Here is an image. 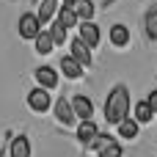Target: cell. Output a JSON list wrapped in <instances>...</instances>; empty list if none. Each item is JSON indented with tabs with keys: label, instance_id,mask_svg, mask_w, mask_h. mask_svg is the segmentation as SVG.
Wrapping results in <instances>:
<instances>
[{
	"label": "cell",
	"instance_id": "cell-1",
	"mask_svg": "<svg viewBox=\"0 0 157 157\" xmlns=\"http://www.w3.org/2000/svg\"><path fill=\"white\" fill-rule=\"evenodd\" d=\"M102 113H105V121L110 127H119L121 121H127L130 119V88L121 86V83L113 86L110 94H108V99H105Z\"/></svg>",
	"mask_w": 157,
	"mask_h": 157
},
{
	"label": "cell",
	"instance_id": "cell-2",
	"mask_svg": "<svg viewBox=\"0 0 157 157\" xmlns=\"http://www.w3.org/2000/svg\"><path fill=\"white\" fill-rule=\"evenodd\" d=\"M17 30H19V39L36 41L39 33L44 30V25L39 22V14H36V11H25V14L19 17V22H17Z\"/></svg>",
	"mask_w": 157,
	"mask_h": 157
},
{
	"label": "cell",
	"instance_id": "cell-3",
	"mask_svg": "<svg viewBox=\"0 0 157 157\" xmlns=\"http://www.w3.org/2000/svg\"><path fill=\"white\" fill-rule=\"evenodd\" d=\"M28 108H30L33 113H47L50 108H55V102H52V97H50L47 88L36 86V88L28 94Z\"/></svg>",
	"mask_w": 157,
	"mask_h": 157
},
{
	"label": "cell",
	"instance_id": "cell-4",
	"mask_svg": "<svg viewBox=\"0 0 157 157\" xmlns=\"http://www.w3.org/2000/svg\"><path fill=\"white\" fill-rule=\"evenodd\" d=\"M55 119L63 124V127H77L80 124V119H77V113H75V108H72V99H55Z\"/></svg>",
	"mask_w": 157,
	"mask_h": 157
},
{
	"label": "cell",
	"instance_id": "cell-5",
	"mask_svg": "<svg viewBox=\"0 0 157 157\" xmlns=\"http://www.w3.org/2000/svg\"><path fill=\"white\" fill-rule=\"evenodd\" d=\"M58 69H61V75H63L66 80H80V77H83V72H86V66H83L75 55H61Z\"/></svg>",
	"mask_w": 157,
	"mask_h": 157
},
{
	"label": "cell",
	"instance_id": "cell-6",
	"mask_svg": "<svg viewBox=\"0 0 157 157\" xmlns=\"http://www.w3.org/2000/svg\"><path fill=\"white\" fill-rule=\"evenodd\" d=\"M69 55H75L86 69H91V63H94V55H91V47L77 36V39H72V44H69Z\"/></svg>",
	"mask_w": 157,
	"mask_h": 157
},
{
	"label": "cell",
	"instance_id": "cell-7",
	"mask_svg": "<svg viewBox=\"0 0 157 157\" xmlns=\"http://www.w3.org/2000/svg\"><path fill=\"white\" fill-rule=\"evenodd\" d=\"M108 39H110V44H113L116 50H124V47H130V28L121 25V22H116V25H110Z\"/></svg>",
	"mask_w": 157,
	"mask_h": 157
},
{
	"label": "cell",
	"instance_id": "cell-8",
	"mask_svg": "<svg viewBox=\"0 0 157 157\" xmlns=\"http://www.w3.org/2000/svg\"><path fill=\"white\" fill-rule=\"evenodd\" d=\"M72 108H75V113H77L80 121H91V119H94V102H91L86 94L72 97Z\"/></svg>",
	"mask_w": 157,
	"mask_h": 157
},
{
	"label": "cell",
	"instance_id": "cell-9",
	"mask_svg": "<svg viewBox=\"0 0 157 157\" xmlns=\"http://www.w3.org/2000/svg\"><path fill=\"white\" fill-rule=\"evenodd\" d=\"M77 33H80V39H83L91 50H94V47H99V41H102V33H99V28H97L94 22H80Z\"/></svg>",
	"mask_w": 157,
	"mask_h": 157
},
{
	"label": "cell",
	"instance_id": "cell-10",
	"mask_svg": "<svg viewBox=\"0 0 157 157\" xmlns=\"http://www.w3.org/2000/svg\"><path fill=\"white\" fill-rule=\"evenodd\" d=\"M58 11H61V0H41L36 14H39V22H41V25H47V22L58 19Z\"/></svg>",
	"mask_w": 157,
	"mask_h": 157
},
{
	"label": "cell",
	"instance_id": "cell-11",
	"mask_svg": "<svg viewBox=\"0 0 157 157\" xmlns=\"http://www.w3.org/2000/svg\"><path fill=\"white\" fill-rule=\"evenodd\" d=\"M33 77H36V83L41 86V88H55L58 86V72L52 69V66H39L36 72H33Z\"/></svg>",
	"mask_w": 157,
	"mask_h": 157
},
{
	"label": "cell",
	"instance_id": "cell-12",
	"mask_svg": "<svg viewBox=\"0 0 157 157\" xmlns=\"http://www.w3.org/2000/svg\"><path fill=\"white\" fill-rule=\"evenodd\" d=\"M8 157H30V138L28 135H14L8 144Z\"/></svg>",
	"mask_w": 157,
	"mask_h": 157
},
{
	"label": "cell",
	"instance_id": "cell-13",
	"mask_svg": "<svg viewBox=\"0 0 157 157\" xmlns=\"http://www.w3.org/2000/svg\"><path fill=\"white\" fill-rule=\"evenodd\" d=\"M58 22H61L66 30H72V28H80V17H77L75 6H63V3H61V11H58Z\"/></svg>",
	"mask_w": 157,
	"mask_h": 157
},
{
	"label": "cell",
	"instance_id": "cell-14",
	"mask_svg": "<svg viewBox=\"0 0 157 157\" xmlns=\"http://www.w3.org/2000/svg\"><path fill=\"white\" fill-rule=\"evenodd\" d=\"M97 135H99V130H97V124H94V121H80V124H77V141H80V144H86V146H88Z\"/></svg>",
	"mask_w": 157,
	"mask_h": 157
},
{
	"label": "cell",
	"instance_id": "cell-15",
	"mask_svg": "<svg viewBox=\"0 0 157 157\" xmlns=\"http://www.w3.org/2000/svg\"><path fill=\"white\" fill-rule=\"evenodd\" d=\"M155 116H157V113L152 110V105H149L146 99L135 102V116H132V119H135L138 124H152V119H155Z\"/></svg>",
	"mask_w": 157,
	"mask_h": 157
},
{
	"label": "cell",
	"instance_id": "cell-16",
	"mask_svg": "<svg viewBox=\"0 0 157 157\" xmlns=\"http://www.w3.org/2000/svg\"><path fill=\"white\" fill-rule=\"evenodd\" d=\"M144 30H146L149 41L157 44V6H152V8L146 11V17H144Z\"/></svg>",
	"mask_w": 157,
	"mask_h": 157
},
{
	"label": "cell",
	"instance_id": "cell-17",
	"mask_svg": "<svg viewBox=\"0 0 157 157\" xmlns=\"http://www.w3.org/2000/svg\"><path fill=\"white\" fill-rule=\"evenodd\" d=\"M33 47H36V52H39V55H50V52L55 50L52 33H50V30H41V33H39V39L33 41Z\"/></svg>",
	"mask_w": 157,
	"mask_h": 157
},
{
	"label": "cell",
	"instance_id": "cell-18",
	"mask_svg": "<svg viewBox=\"0 0 157 157\" xmlns=\"http://www.w3.org/2000/svg\"><path fill=\"white\" fill-rule=\"evenodd\" d=\"M138 132H141V124L135 119H127V121L119 124V138H124V141H135Z\"/></svg>",
	"mask_w": 157,
	"mask_h": 157
},
{
	"label": "cell",
	"instance_id": "cell-19",
	"mask_svg": "<svg viewBox=\"0 0 157 157\" xmlns=\"http://www.w3.org/2000/svg\"><path fill=\"white\" fill-rule=\"evenodd\" d=\"M75 11H77L80 22H94L97 8H94V3H91V0H77V3H75Z\"/></svg>",
	"mask_w": 157,
	"mask_h": 157
},
{
	"label": "cell",
	"instance_id": "cell-20",
	"mask_svg": "<svg viewBox=\"0 0 157 157\" xmlns=\"http://www.w3.org/2000/svg\"><path fill=\"white\" fill-rule=\"evenodd\" d=\"M113 141H116L113 135H105V132H99V135H97V138H94V141H91L86 149H91V152H97V155H99V152H102V149H108Z\"/></svg>",
	"mask_w": 157,
	"mask_h": 157
},
{
	"label": "cell",
	"instance_id": "cell-21",
	"mask_svg": "<svg viewBox=\"0 0 157 157\" xmlns=\"http://www.w3.org/2000/svg\"><path fill=\"white\" fill-rule=\"evenodd\" d=\"M50 33H52V41H55V47H63V41H66V28L55 19L52 22V28H50Z\"/></svg>",
	"mask_w": 157,
	"mask_h": 157
},
{
	"label": "cell",
	"instance_id": "cell-22",
	"mask_svg": "<svg viewBox=\"0 0 157 157\" xmlns=\"http://www.w3.org/2000/svg\"><path fill=\"white\" fill-rule=\"evenodd\" d=\"M99 157H124V146L113 141L108 149H102V152H99Z\"/></svg>",
	"mask_w": 157,
	"mask_h": 157
},
{
	"label": "cell",
	"instance_id": "cell-23",
	"mask_svg": "<svg viewBox=\"0 0 157 157\" xmlns=\"http://www.w3.org/2000/svg\"><path fill=\"white\" fill-rule=\"evenodd\" d=\"M146 102L152 105V110L157 113V88H155V91H149V97H146Z\"/></svg>",
	"mask_w": 157,
	"mask_h": 157
},
{
	"label": "cell",
	"instance_id": "cell-24",
	"mask_svg": "<svg viewBox=\"0 0 157 157\" xmlns=\"http://www.w3.org/2000/svg\"><path fill=\"white\" fill-rule=\"evenodd\" d=\"M6 155H8V149H0V157H6Z\"/></svg>",
	"mask_w": 157,
	"mask_h": 157
},
{
	"label": "cell",
	"instance_id": "cell-25",
	"mask_svg": "<svg viewBox=\"0 0 157 157\" xmlns=\"http://www.w3.org/2000/svg\"><path fill=\"white\" fill-rule=\"evenodd\" d=\"M33 3H41V0H33Z\"/></svg>",
	"mask_w": 157,
	"mask_h": 157
}]
</instances>
